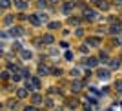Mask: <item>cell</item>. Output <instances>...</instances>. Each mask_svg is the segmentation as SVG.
<instances>
[{"label": "cell", "mask_w": 122, "mask_h": 111, "mask_svg": "<svg viewBox=\"0 0 122 111\" xmlns=\"http://www.w3.org/2000/svg\"><path fill=\"white\" fill-rule=\"evenodd\" d=\"M25 87H27L29 91H38L40 89V80H38L36 76H29L27 82H25Z\"/></svg>", "instance_id": "1"}, {"label": "cell", "mask_w": 122, "mask_h": 111, "mask_svg": "<svg viewBox=\"0 0 122 111\" xmlns=\"http://www.w3.org/2000/svg\"><path fill=\"white\" fill-rule=\"evenodd\" d=\"M97 76L100 78V80H107V78H109V69H106V67H100V69L97 71Z\"/></svg>", "instance_id": "2"}, {"label": "cell", "mask_w": 122, "mask_h": 111, "mask_svg": "<svg viewBox=\"0 0 122 111\" xmlns=\"http://www.w3.org/2000/svg\"><path fill=\"white\" fill-rule=\"evenodd\" d=\"M109 31H111L113 35H118V33L122 31V24H120V22H113L111 27H109Z\"/></svg>", "instance_id": "3"}, {"label": "cell", "mask_w": 122, "mask_h": 111, "mask_svg": "<svg viewBox=\"0 0 122 111\" xmlns=\"http://www.w3.org/2000/svg\"><path fill=\"white\" fill-rule=\"evenodd\" d=\"M84 16L89 18V20H95V18H97V13L93 9H89V7H86V9H84Z\"/></svg>", "instance_id": "4"}, {"label": "cell", "mask_w": 122, "mask_h": 111, "mask_svg": "<svg viewBox=\"0 0 122 111\" xmlns=\"http://www.w3.org/2000/svg\"><path fill=\"white\" fill-rule=\"evenodd\" d=\"M27 20H29L33 25H40V24H42V18H40L38 15H31V16H27Z\"/></svg>", "instance_id": "5"}, {"label": "cell", "mask_w": 122, "mask_h": 111, "mask_svg": "<svg viewBox=\"0 0 122 111\" xmlns=\"http://www.w3.org/2000/svg\"><path fill=\"white\" fill-rule=\"evenodd\" d=\"M97 64H98L97 58H93V56H89L87 60H84V66H86V67H95Z\"/></svg>", "instance_id": "6"}, {"label": "cell", "mask_w": 122, "mask_h": 111, "mask_svg": "<svg viewBox=\"0 0 122 111\" xmlns=\"http://www.w3.org/2000/svg\"><path fill=\"white\" fill-rule=\"evenodd\" d=\"M95 2H97V5H98V7H100L102 11H106V9H109V4H107L106 0H95Z\"/></svg>", "instance_id": "7"}, {"label": "cell", "mask_w": 122, "mask_h": 111, "mask_svg": "<svg viewBox=\"0 0 122 111\" xmlns=\"http://www.w3.org/2000/svg\"><path fill=\"white\" fill-rule=\"evenodd\" d=\"M20 55H22V58H24V60H29L31 56V51H27V49H20Z\"/></svg>", "instance_id": "8"}, {"label": "cell", "mask_w": 122, "mask_h": 111, "mask_svg": "<svg viewBox=\"0 0 122 111\" xmlns=\"http://www.w3.org/2000/svg\"><path fill=\"white\" fill-rule=\"evenodd\" d=\"M16 95H18V98H25V96H27V87H20Z\"/></svg>", "instance_id": "9"}, {"label": "cell", "mask_w": 122, "mask_h": 111, "mask_svg": "<svg viewBox=\"0 0 122 111\" xmlns=\"http://www.w3.org/2000/svg\"><path fill=\"white\" fill-rule=\"evenodd\" d=\"M15 5L22 11V9H25V5H27V4H25V0H15Z\"/></svg>", "instance_id": "10"}, {"label": "cell", "mask_w": 122, "mask_h": 111, "mask_svg": "<svg viewBox=\"0 0 122 111\" xmlns=\"http://www.w3.org/2000/svg\"><path fill=\"white\" fill-rule=\"evenodd\" d=\"M67 107H69V109H76V107H78V100H75V98L69 100L67 102Z\"/></svg>", "instance_id": "11"}, {"label": "cell", "mask_w": 122, "mask_h": 111, "mask_svg": "<svg viewBox=\"0 0 122 111\" xmlns=\"http://www.w3.org/2000/svg\"><path fill=\"white\" fill-rule=\"evenodd\" d=\"M20 35H22L20 27H13V29H11V36H20Z\"/></svg>", "instance_id": "12"}, {"label": "cell", "mask_w": 122, "mask_h": 111, "mask_svg": "<svg viewBox=\"0 0 122 111\" xmlns=\"http://www.w3.org/2000/svg\"><path fill=\"white\" fill-rule=\"evenodd\" d=\"M73 5H75V4H71V2H66V4H64V7H62V9H64V13H69Z\"/></svg>", "instance_id": "13"}, {"label": "cell", "mask_w": 122, "mask_h": 111, "mask_svg": "<svg viewBox=\"0 0 122 111\" xmlns=\"http://www.w3.org/2000/svg\"><path fill=\"white\" fill-rule=\"evenodd\" d=\"M38 73H40V75H47V73H49V67L47 66H40L38 67Z\"/></svg>", "instance_id": "14"}, {"label": "cell", "mask_w": 122, "mask_h": 111, "mask_svg": "<svg viewBox=\"0 0 122 111\" xmlns=\"http://www.w3.org/2000/svg\"><path fill=\"white\" fill-rule=\"evenodd\" d=\"M98 44H100L98 38H87V45H98Z\"/></svg>", "instance_id": "15"}, {"label": "cell", "mask_w": 122, "mask_h": 111, "mask_svg": "<svg viewBox=\"0 0 122 111\" xmlns=\"http://www.w3.org/2000/svg\"><path fill=\"white\" fill-rule=\"evenodd\" d=\"M42 102V96L38 95V93H35V95H33V104H40Z\"/></svg>", "instance_id": "16"}, {"label": "cell", "mask_w": 122, "mask_h": 111, "mask_svg": "<svg viewBox=\"0 0 122 111\" xmlns=\"http://www.w3.org/2000/svg\"><path fill=\"white\" fill-rule=\"evenodd\" d=\"M115 89H117V93H120V95H122V80H118L117 84H115Z\"/></svg>", "instance_id": "17"}, {"label": "cell", "mask_w": 122, "mask_h": 111, "mask_svg": "<svg viewBox=\"0 0 122 111\" xmlns=\"http://www.w3.org/2000/svg\"><path fill=\"white\" fill-rule=\"evenodd\" d=\"M53 42V35H46L44 36V44H51Z\"/></svg>", "instance_id": "18"}, {"label": "cell", "mask_w": 122, "mask_h": 111, "mask_svg": "<svg viewBox=\"0 0 122 111\" xmlns=\"http://www.w3.org/2000/svg\"><path fill=\"white\" fill-rule=\"evenodd\" d=\"M0 4H2V7H4V9H7V7L11 5V2H9V0H0Z\"/></svg>", "instance_id": "19"}, {"label": "cell", "mask_w": 122, "mask_h": 111, "mask_svg": "<svg viewBox=\"0 0 122 111\" xmlns=\"http://www.w3.org/2000/svg\"><path fill=\"white\" fill-rule=\"evenodd\" d=\"M71 75L75 76V78H78V76H80V69H76V67H75V69H71Z\"/></svg>", "instance_id": "20"}, {"label": "cell", "mask_w": 122, "mask_h": 111, "mask_svg": "<svg viewBox=\"0 0 122 111\" xmlns=\"http://www.w3.org/2000/svg\"><path fill=\"white\" fill-rule=\"evenodd\" d=\"M58 27H60L58 22H51V24H49V29H58Z\"/></svg>", "instance_id": "21"}, {"label": "cell", "mask_w": 122, "mask_h": 111, "mask_svg": "<svg viewBox=\"0 0 122 111\" xmlns=\"http://www.w3.org/2000/svg\"><path fill=\"white\" fill-rule=\"evenodd\" d=\"M109 67H111V69H117V67H118V60H111Z\"/></svg>", "instance_id": "22"}, {"label": "cell", "mask_w": 122, "mask_h": 111, "mask_svg": "<svg viewBox=\"0 0 122 111\" xmlns=\"http://www.w3.org/2000/svg\"><path fill=\"white\" fill-rule=\"evenodd\" d=\"M80 86H82V84H80L78 80H76L75 84H73V89H75V91H78V89H80Z\"/></svg>", "instance_id": "23"}, {"label": "cell", "mask_w": 122, "mask_h": 111, "mask_svg": "<svg viewBox=\"0 0 122 111\" xmlns=\"http://www.w3.org/2000/svg\"><path fill=\"white\" fill-rule=\"evenodd\" d=\"M84 109H86V111H91V104H89V100H86V104H84Z\"/></svg>", "instance_id": "24"}, {"label": "cell", "mask_w": 122, "mask_h": 111, "mask_svg": "<svg viewBox=\"0 0 122 111\" xmlns=\"http://www.w3.org/2000/svg\"><path fill=\"white\" fill-rule=\"evenodd\" d=\"M100 60H102V62L107 60V53H100Z\"/></svg>", "instance_id": "25"}, {"label": "cell", "mask_w": 122, "mask_h": 111, "mask_svg": "<svg viewBox=\"0 0 122 111\" xmlns=\"http://www.w3.org/2000/svg\"><path fill=\"white\" fill-rule=\"evenodd\" d=\"M5 24H7V25L13 24V16H5Z\"/></svg>", "instance_id": "26"}, {"label": "cell", "mask_w": 122, "mask_h": 111, "mask_svg": "<svg viewBox=\"0 0 122 111\" xmlns=\"http://www.w3.org/2000/svg\"><path fill=\"white\" fill-rule=\"evenodd\" d=\"M38 4H40V7H46V5H47V0H38Z\"/></svg>", "instance_id": "27"}, {"label": "cell", "mask_w": 122, "mask_h": 111, "mask_svg": "<svg viewBox=\"0 0 122 111\" xmlns=\"http://www.w3.org/2000/svg\"><path fill=\"white\" fill-rule=\"evenodd\" d=\"M69 24H73V25H76V24H78V18H69Z\"/></svg>", "instance_id": "28"}, {"label": "cell", "mask_w": 122, "mask_h": 111, "mask_svg": "<svg viewBox=\"0 0 122 111\" xmlns=\"http://www.w3.org/2000/svg\"><path fill=\"white\" fill-rule=\"evenodd\" d=\"M66 58H67V60H71V58H73V53H71V51H67V53H66Z\"/></svg>", "instance_id": "29"}, {"label": "cell", "mask_w": 122, "mask_h": 111, "mask_svg": "<svg viewBox=\"0 0 122 111\" xmlns=\"http://www.w3.org/2000/svg\"><path fill=\"white\" fill-rule=\"evenodd\" d=\"M25 111H36V107L35 106H27V107H25Z\"/></svg>", "instance_id": "30"}, {"label": "cell", "mask_w": 122, "mask_h": 111, "mask_svg": "<svg viewBox=\"0 0 122 111\" xmlns=\"http://www.w3.org/2000/svg\"><path fill=\"white\" fill-rule=\"evenodd\" d=\"M2 78H9V73H7V71H2Z\"/></svg>", "instance_id": "31"}, {"label": "cell", "mask_w": 122, "mask_h": 111, "mask_svg": "<svg viewBox=\"0 0 122 111\" xmlns=\"http://www.w3.org/2000/svg\"><path fill=\"white\" fill-rule=\"evenodd\" d=\"M117 4H122V0H117Z\"/></svg>", "instance_id": "32"}, {"label": "cell", "mask_w": 122, "mask_h": 111, "mask_svg": "<svg viewBox=\"0 0 122 111\" xmlns=\"http://www.w3.org/2000/svg\"><path fill=\"white\" fill-rule=\"evenodd\" d=\"M51 2H58V0H51Z\"/></svg>", "instance_id": "33"}]
</instances>
